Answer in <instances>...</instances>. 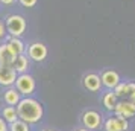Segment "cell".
Instances as JSON below:
<instances>
[{
  "instance_id": "obj_1",
  "label": "cell",
  "mask_w": 135,
  "mask_h": 131,
  "mask_svg": "<svg viewBox=\"0 0 135 131\" xmlns=\"http://www.w3.org/2000/svg\"><path fill=\"white\" fill-rule=\"evenodd\" d=\"M15 108L18 113V119L27 122L29 125L40 124L44 118L43 104L32 96H23L20 99V102L15 105Z\"/></svg>"
},
{
  "instance_id": "obj_2",
  "label": "cell",
  "mask_w": 135,
  "mask_h": 131,
  "mask_svg": "<svg viewBox=\"0 0 135 131\" xmlns=\"http://www.w3.org/2000/svg\"><path fill=\"white\" fill-rule=\"evenodd\" d=\"M5 28H6V34L11 37H21L25 34L27 23L23 15L20 14H9L5 19Z\"/></svg>"
},
{
  "instance_id": "obj_3",
  "label": "cell",
  "mask_w": 135,
  "mask_h": 131,
  "mask_svg": "<svg viewBox=\"0 0 135 131\" xmlns=\"http://www.w3.org/2000/svg\"><path fill=\"white\" fill-rule=\"evenodd\" d=\"M14 87L18 90V93L21 96H32L37 90V81L29 72L27 73H20L15 78Z\"/></svg>"
},
{
  "instance_id": "obj_4",
  "label": "cell",
  "mask_w": 135,
  "mask_h": 131,
  "mask_svg": "<svg viewBox=\"0 0 135 131\" xmlns=\"http://www.w3.org/2000/svg\"><path fill=\"white\" fill-rule=\"evenodd\" d=\"M26 55L31 61H35V62H43L46 58H47V53H49V49L47 46L41 41H33L27 47H26Z\"/></svg>"
},
{
  "instance_id": "obj_5",
  "label": "cell",
  "mask_w": 135,
  "mask_h": 131,
  "mask_svg": "<svg viewBox=\"0 0 135 131\" xmlns=\"http://www.w3.org/2000/svg\"><path fill=\"white\" fill-rule=\"evenodd\" d=\"M82 125H84V128L86 130H97L100 128V125H102V116L99 114L97 111H94V110H86L84 114H82Z\"/></svg>"
},
{
  "instance_id": "obj_6",
  "label": "cell",
  "mask_w": 135,
  "mask_h": 131,
  "mask_svg": "<svg viewBox=\"0 0 135 131\" xmlns=\"http://www.w3.org/2000/svg\"><path fill=\"white\" fill-rule=\"evenodd\" d=\"M115 116L123 119H131L135 116V105L132 101H123V102H117L115 108H114Z\"/></svg>"
},
{
  "instance_id": "obj_7",
  "label": "cell",
  "mask_w": 135,
  "mask_h": 131,
  "mask_svg": "<svg viewBox=\"0 0 135 131\" xmlns=\"http://www.w3.org/2000/svg\"><path fill=\"white\" fill-rule=\"evenodd\" d=\"M17 78V72L12 67L0 66V85L2 87H12Z\"/></svg>"
},
{
  "instance_id": "obj_8",
  "label": "cell",
  "mask_w": 135,
  "mask_h": 131,
  "mask_svg": "<svg viewBox=\"0 0 135 131\" xmlns=\"http://www.w3.org/2000/svg\"><path fill=\"white\" fill-rule=\"evenodd\" d=\"M128 128H129L128 119L118 118V116L109 118L105 122V131H126Z\"/></svg>"
},
{
  "instance_id": "obj_9",
  "label": "cell",
  "mask_w": 135,
  "mask_h": 131,
  "mask_svg": "<svg viewBox=\"0 0 135 131\" xmlns=\"http://www.w3.org/2000/svg\"><path fill=\"white\" fill-rule=\"evenodd\" d=\"M6 41H5V44L8 46V49L12 52L14 55H21V53H25L26 52V44L23 43V40L20 37H11V35H8Z\"/></svg>"
},
{
  "instance_id": "obj_10",
  "label": "cell",
  "mask_w": 135,
  "mask_h": 131,
  "mask_svg": "<svg viewBox=\"0 0 135 131\" xmlns=\"http://www.w3.org/2000/svg\"><path fill=\"white\" fill-rule=\"evenodd\" d=\"M82 84H84L85 90H88V92H99L100 87H102L100 76L96 75V73H86L82 79Z\"/></svg>"
},
{
  "instance_id": "obj_11",
  "label": "cell",
  "mask_w": 135,
  "mask_h": 131,
  "mask_svg": "<svg viewBox=\"0 0 135 131\" xmlns=\"http://www.w3.org/2000/svg\"><path fill=\"white\" fill-rule=\"evenodd\" d=\"M100 81H102V85H105L106 88H114L120 82V75L115 70H105L100 75Z\"/></svg>"
},
{
  "instance_id": "obj_12",
  "label": "cell",
  "mask_w": 135,
  "mask_h": 131,
  "mask_svg": "<svg viewBox=\"0 0 135 131\" xmlns=\"http://www.w3.org/2000/svg\"><path fill=\"white\" fill-rule=\"evenodd\" d=\"M29 67H31V60L27 58L26 53H21V55L15 56V60L12 62V69L17 72V75H20V73H27L29 72Z\"/></svg>"
},
{
  "instance_id": "obj_13",
  "label": "cell",
  "mask_w": 135,
  "mask_h": 131,
  "mask_svg": "<svg viewBox=\"0 0 135 131\" xmlns=\"http://www.w3.org/2000/svg\"><path fill=\"white\" fill-rule=\"evenodd\" d=\"M23 96L18 93V90L14 87H6V90L3 92V94H2V99H3V102H5V105H17L20 102V99H21Z\"/></svg>"
},
{
  "instance_id": "obj_14",
  "label": "cell",
  "mask_w": 135,
  "mask_h": 131,
  "mask_svg": "<svg viewBox=\"0 0 135 131\" xmlns=\"http://www.w3.org/2000/svg\"><path fill=\"white\" fill-rule=\"evenodd\" d=\"M14 60H15V55L8 49L6 44H0V66L12 67Z\"/></svg>"
},
{
  "instance_id": "obj_15",
  "label": "cell",
  "mask_w": 135,
  "mask_h": 131,
  "mask_svg": "<svg viewBox=\"0 0 135 131\" xmlns=\"http://www.w3.org/2000/svg\"><path fill=\"white\" fill-rule=\"evenodd\" d=\"M0 116L3 118V120L6 122L8 125L15 122L18 119V113H17V108L14 105H3L2 107V111H0Z\"/></svg>"
},
{
  "instance_id": "obj_16",
  "label": "cell",
  "mask_w": 135,
  "mask_h": 131,
  "mask_svg": "<svg viewBox=\"0 0 135 131\" xmlns=\"http://www.w3.org/2000/svg\"><path fill=\"white\" fill-rule=\"evenodd\" d=\"M102 102H103V107L108 111H114V108L117 105V96L114 94V92H108V93L103 94Z\"/></svg>"
},
{
  "instance_id": "obj_17",
  "label": "cell",
  "mask_w": 135,
  "mask_h": 131,
  "mask_svg": "<svg viewBox=\"0 0 135 131\" xmlns=\"http://www.w3.org/2000/svg\"><path fill=\"white\" fill-rule=\"evenodd\" d=\"M9 131H32V130L27 122L21 120V119H17L15 122L9 124Z\"/></svg>"
},
{
  "instance_id": "obj_18",
  "label": "cell",
  "mask_w": 135,
  "mask_h": 131,
  "mask_svg": "<svg viewBox=\"0 0 135 131\" xmlns=\"http://www.w3.org/2000/svg\"><path fill=\"white\" fill-rule=\"evenodd\" d=\"M114 90V94L117 98H123V96H128V82L123 84V82H118L115 87L112 88Z\"/></svg>"
},
{
  "instance_id": "obj_19",
  "label": "cell",
  "mask_w": 135,
  "mask_h": 131,
  "mask_svg": "<svg viewBox=\"0 0 135 131\" xmlns=\"http://www.w3.org/2000/svg\"><path fill=\"white\" fill-rule=\"evenodd\" d=\"M17 2L25 8H33V6H37V3H38V0H17Z\"/></svg>"
},
{
  "instance_id": "obj_20",
  "label": "cell",
  "mask_w": 135,
  "mask_h": 131,
  "mask_svg": "<svg viewBox=\"0 0 135 131\" xmlns=\"http://www.w3.org/2000/svg\"><path fill=\"white\" fill-rule=\"evenodd\" d=\"M134 94H135V84L134 82H128V96L132 98Z\"/></svg>"
},
{
  "instance_id": "obj_21",
  "label": "cell",
  "mask_w": 135,
  "mask_h": 131,
  "mask_svg": "<svg viewBox=\"0 0 135 131\" xmlns=\"http://www.w3.org/2000/svg\"><path fill=\"white\" fill-rule=\"evenodd\" d=\"M6 37V28H5V21L0 20V40Z\"/></svg>"
},
{
  "instance_id": "obj_22",
  "label": "cell",
  "mask_w": 135,
  "mask_h": 131,
  "mask_svg": "<svg viewBox=\"0 0 135 131\" xmlns=\"http://www.w3.org/2000/svg\"><path fill=\"white\" fill-rule=\"evenodd\" d=\"M0 131H9V125L3 120L2 116H0Z\"/></svg>"
},
{
  "instance_id": "obj_23",
  "label": "cell",
  "mask_w": 135,
  "mask_h": 131,
  "mask_svg": "<svg viewBox=\"0 0 135 131\" xmlns=\"http://www.w3.org/2000/svg\"><path fill=\"white\" fill-rule=\"evenodd\" d=\"M15 2H17V0H0V3H2V5H6V6H11Z\"/></svg>"
},
{
  "instance_id": "obj_24",
  "label": "cell",
  "mask_w": 135,
  "mask_h": 131,
  "mask_svg": "<svg viewBox=\"0 0 135 131\" xmlns=\"http://www.w3.org/2000/svg\"><path fill=\"white\" fill-rule=\"evenodd\" d=\"M74 131H90V130H86V128H79V130H74Z\"/></svg>"
},
{
  "instance_id": "obj_25",
  "label": "cell",
  "mask_w": 135,
  "mask_h": 131,
  "mask_svg": "<svg viewBox=\"0 0 135 131\" xmlns=\"http://www.w3.org/2000/svg\"><path fill=\"white\" fill-rule=\"evenodd\" d=\"M131 101H132V104H134V105H135V94H134V96H132V98H131Z\"/></svg>"
},
{
  "instance_id": "obj_26",
  "label": "cell",
  "mask_w": 135,
  "mask_h": 131,
  "mask_svg": "<svg viewBox=\"0 0 135 131\" xmlns=\"http://www.w3.org/2000/svg\"><path fill=\"white\" fill-rule=\"evenodd\" d=\"M43 131H56V130H43Z\"/></svg>"
}]
</instances>
